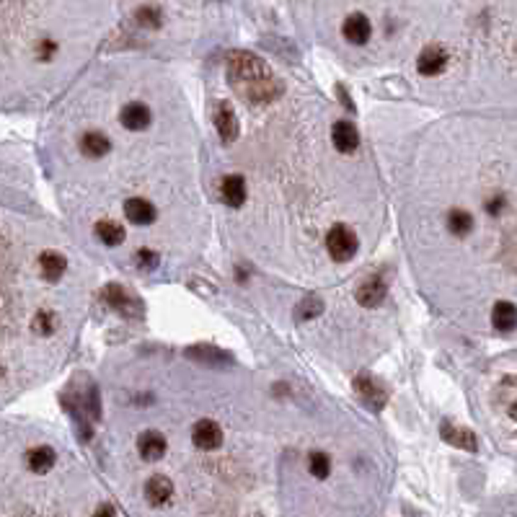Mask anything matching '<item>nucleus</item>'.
Segmentation results:
<instances>
[{
  "label": "nucleus",
  "mask_w": 517,
  "mask_h": 517,
  "mask_svg": "<svg viewBox=\"0 0 517 517\" xmlns=\"http://www.w3.org/2000/svg\"><path fill=\"white\" fill-rule=\"evenodd\" d=\"M228 78L236 93L246 98L248 104H272L285 91L264 60L251 52H233L228 57Z\"/></svg>",
  "instance_id": "1"
},
{
  "label": "nucleus",
  "mask_w": 517,
  "mask_h": 517,
  "mask_svg": "<svg viewBox=\"0 0 517 517\" xmlns=\"http://www.w3.org/2000/svg\"><path fill=\"white\" fill-rule=\"evenodd\" d=\"M326 248L334 262H349L357 254V236L347 225H334L326 236Z\"/></svg>",
  "instance_id": "2"
},
{
  "label": "nucleus",
  "mask_w": 517,
  "mask_h": 517,
  "mask_svg": "<svg viewBox=\"0 0 517 517\" xmlns=\"http://www.w3.org/2000/svg\"><path fill=\"white\" fill-rule=\"evenodd\" d=\"M192 440H194L197 448L202 450H215L223 445V429H220L218 422L212 419H199L192 429Z\"/></svg>",
  "instance_id": "3"
},
{
  "label": "nucleus",
  "mask_w": 517,
  "mask_h": 517,
  "mask_svg": "<svg viewBox=\"0 0 517 517\" xmlns=\"http://www.w3.org/2000/svg\"><path fill=\"white\" fill-rule=\"evenodd\" d=\"M342 34H344L347 42H352V45H365L373 34V23L365 13H352L347 16L344 26H342Z\"/></svg>",
  "instance_id": "4"
},
{
  "label": "nucleus",
  "mask_w": 517,
  "mask_h": 517,
  "mask_svg": "<svg viewBox=\"0 0 517 517\" xmlns=\"http://www.w3.org/2000/svg\"><path fill=\"white\" fill-rule=\"evenodd\" d=\"M215 127H218L223 143H233L238 137V117H236L228 101H220L218 109H215Z\"/></svg>",
  "instance_id": "5"
},
{
  "label": "nucleus",
  "mask_w": 517,
  "mask_h": 517,
  "mask_svg": "<svg viewBox=\"0 0 517 517\" xmlns=\"http://www.w3.org/2000/svg\"><path fill=\"white\" fill-rule=\"evenodd\" d=\"M448 65V52H445L443 47H427V50H422L419 60H417V68H419L422 75H440Z\"/></svg>",
  "instance_id": "6"
},
{
  "label": "nucleus",
  "mask_w": 517,
  "mask_h": 517,
  "mask_svg": "<svg viewBox=\"0 0 517 517\" xmlns=\"http://www.w3.org/2000/svg\"><path fill=\"white\" fill-rule=\"evenodd\" d=\"M145 496H148L150 504H156V507H163V504L171 502L173 496V484L171 479H165V476H153V479H148V484H145Z\"/></svg>",
  "instance_id": "7"
},
{
  "label": "nucleus",
  "mask_w": 517,
  "mask_h": 517,
  "mask_svg": "<svg viewBox=\"0 0 517 517\" xmlns=\"http://www.w3.org/2000/svg\"><path fill=\"white\" fill-rule=\"evenodd\" d=\"M137 450L145 460H161L165 453V437L156 429H148L143 435L137 437Z\"/></svg>",
  "instance_id": "8"
},
{
  "label": "nucleus",
  "mask_w": 517,
  "mask_h": 517,
  "mask_svg": "<svg viewBox=\"0 0 517 517\" xmlns=\"http://www.w3.org/2000/svg\"><path fill=\"white\" fill-rule=\"evenodd\" d=\"M331 140H334L337 150H342V153H354L357 143H360V135H357L352 122H337L334 129H331Z\"/></svg>",
  "instance_id": "9"
},
{
  "label": "nucleus",
  "mask_w": 517,
  "mask_h": 517,
  "mask_svg": "<svg viewBox=\"0 0 517 517\" xmlns=\"http://www.w3.org/2000/svg\"><path fill=\"white\" fill-rule=\"evenodd\" d=\"M385 293H388L385 282H383L381 277H373V279H368V282H362L360 285V290H357V303L365 306V308H375V306H381L383 303Z\"/></svg>",
  "instance_id": "10"
},
{
  "label": "nucleus",
  "mask_w": 517,
  "mask_h": 517,
  "mask_svg": "<svg viewBox=\"0 0 517 517\" xmlns=\"http://www.w3.org/2000/svg\"><path fill=\"white\" fill-rule=\"evenodd\" d=\"M122 124L132 132H140V129H148L150 124V109L145 104H127L120 114Z\"/></svg>",
  "instance_id": "11"
},
{
  "label": "nucleus",
  "mask_w": 517,
  "mask_h": 517,
  "mask_svg": "<svg viewBox=\"0 0 517 517\" xmlns=\"http://www.w3.org/2000/svg\"><path fill=\"white\" fill-rule=\"evenodd\" d=\"M124 215H127L129 223L135 225H148L156 220V207L148 202V199H140V197H135V199H127V204H124Z\"/></svg>",
  "instance_id": "12"
},
{
  "label": "nucleus",
  "mask_w": 517,
  "mask_h": 517,
  "mask_svg": "<svg viewBox=\"0 0 517 517\" xmlns=\"http://www.w3.org/2000/svg\"><path fill=\"white\" fill-rule=\"evenodd\" d=\"M220 192H223V202L228 207H240L246 202V181L240 176H225Z\"/></svg>",
  "instance_id": "13"
},
{
  "label": "nucleus",
  "mask_w": 517,
  "mask_h": 517,
  "mask_svg": "<svg viewBox=\"0 0 517 517\" xmlns=\"http://www.w3.org/2000/svg\"><path fill=\"white\" fill-rule=\"evenodd\" d=\"M443 437L448 440L450 445H455V448H460V450H468V453L479 450V440H476V435H473L471 429H465V427L443 424Z\"/></svg>",
  "instance_id": "14"
},
{
  "label": "nucleus",
  "mask_w": 517,
  "mask_h": 517,
  "mask_svg": "<svg viewBox=\"0 0 517 517\" xmlns=\"http://www.w3.org/2000/svg\"><path fill=\"white\" fill-rule=\"evenodd\" d=\"M109 148H112V143H109V137L104 135V132H86V135L81 137V153L88 158H101L109 153Z\"/></svg>",
  "instance_id": "15"
},
{
  "label": "nucleus",
  "mask_w": 517,
  "mask_h": 517,
  "mask_svg": "<svg viewBox=\"0 0 517 517\" xmlns=\"http://www.w3.org/2000/svg\"><path fill=\"white\" fill-rule=\"evenodd\" d=\"M39 267H42V274H45V279H50V282H57V279L65 274V267H68V262H65V256L54 254V251H45V254L39 256Z\"/></svg>",
  "instance_id": "16"
},
{
  "label": "nucleus",
  "mask_w": 517,
  "mask_h": 517,
  "mask_svg": "<svg viewBox=\"0 0 517 517\" xmlns=\"http://www.w3.org/2000/svg\"><path fill=\"white\" fill-rule=\"evenodd\" d=\"M492 323H494L496 331H512L515 329V306L502 300L496 303L494 310H492Z\"/></svg>",
  "instance_id": "17"
},
{
  "label": "nucleus",
  "mask_w": 517,
  "mask_h": 517,
  "mask_svg": "<svg viewBox=\"0 0 517 517\" xmlns=\"http://www.w3.org/2000/svg\"><path fill=\"white\" fill-rule=\"evenodd\" d=\"M96 236L106 246H120L122 240H124V228L120 223H114V220H101L96 225Z\"/></svg>",
  "instance_id": "18"
},
{
  "label": "nucleus",
  "mask_w": 517,
  "mask_h": 517,
  "mask_svg": "<svg viewBox=\"0 0 517 517\" xmlns=\"http://www.w3.org/2000/svg\"><path fill=\"white\" fill-rule=\"evenodd\" d=\"M26 463L34 473H47L54 465V450L52 448H34L26 458Z\"/></svg>",
  "instance_id": "19"
},
{
  "label": "nucleus",
  "mask_w": 517,
  "mask_h": 517,
  "mask_svg": "<svg viewBox=\"0 0 517 517\" xmlns=\"http://www.w3.org/2000/svg\"><path fill=\"white\" fill-rule=\"evenodd\" d=\"M448 231L453 236H468L473 231V218L471 212L465 210H450L448 215Z\"/></svg>",
  "instance_id": "20"
},
{
  "label": "nucleus",
  "mask_w": 517,
  "mask_h": 517,
  "mask_svg": "<svg viewBox=\"0 0 517 517\" xmlns=\"http://www.w3.org/2000/svg\"><path fill=\"white\" fill-rule=\"evenodd\" d=\"M357 388H360L362 398H365L370 406H375V409H381V406L385 404V393H383L375 383H370L368 378H360V381H357Z\"/></svg>",
  "instance_id": "21"
},
{
  "label": "nucleus",
  "mask_w": 517,
  "mask_h": 517,
  "mask_svg": "<svg viewBox=\"0 0 517 517\" xmlns=\"http://www.w3.org/2000/svg\"><path fill=\"white\" fill-rule=\"evenodd\" d=\"M308 471L313 473L315 479H326L331 471V460L326 453H321V450H315V453H310L308 455Z\"/></svg>",
  "instance_id": "22"
},
{
  "label": "nucleus",
  "mask_w": 517,
  "mask_h": 517,
  "mask_svg": "<svg viewBox=\"0 0 517 517\" xmlns=\"http://www.w3.org/2000/svg\"><path fill=\"white\" fill-rule=\"evenodd\" d=\"M189 357H194V360H204V362H218V365H228L231 357L223 354L220 349L215 347H194V349H189Z\"/></svg>",
  "instance_id": "23"
},
{
  "label": "nucleus",
  "mask_w": 517,
  "mask_h": 517,
  "mask_svg": "<svg viewBox=\"0 0 517 517\" xmlns=\"http://www.w3.org/2000/svg\"><path fill=\"white\" fill-rule=\"evenodd\" d=\"M137 18L143 26H161V11L156 6H143L137 11Z\"/></svg>",
  "instance_id": "24"
},
{
  "label": "nucleus",
  "mask_w": 517,
  "mask_h": 517,
  "mask_svg": "<svg viewBox=\"0 0 517 517\" xmlns=\"http://www.w3.org/2000/svg\"><path fill=\"white\" fill-rule=\"evenodd\" d=\"M52 329H54V315L47 313V310L37 313V318H34V331H37V334H52Z\"/></svg>",
  "instance_id": "25"
},
{
  "label": "nucleus",
  "mask_w": 517,
  "mask_h": 517,
  "mask_svg": "<svg viewBox=\"0 0 517 517\" xmlns=\"http://www.w3.org/2000/svg\"><path fill=\"white\" fill-rule=\"evenodd\" d=\"M321 300L318 298H308L306 303H303V306H300V310H298V318H303V321H306V318H310V315H318L321 313Z\"/></svg>",
  "instance_id": "26"
},
{
  "label": "nucleus",
  "mask_w": 517,
  "mask_h": 517,
  "mask_svg": "<svg viewBox=\"0 0 517 517\" xmlns=\"http://www.w3.org/2000/svg\"><path fill=\"white\" fill-rule=\"evenodd\" d=\"M137 264H140L143 269H153L158 264V256L153 254V251H140V254H137Z\"/></svg>",
  "instance_id": "27"
},
{
  "label": "nucleus",
  "mask_w": 517,
  "mask_h": 517,
  "mask_svg": "<svg viewBox=\"0 0 517 517\" xmlns=\"http://www.w3.org/2000/svg\"><path fill=\"white\" fill-rule=\"evenodd\" d=\"M93 517H117V512H114L112 504H101V507H98L96 515H93Z\"/></svg>",
  "instance_id": "28"
}]
</instances>
